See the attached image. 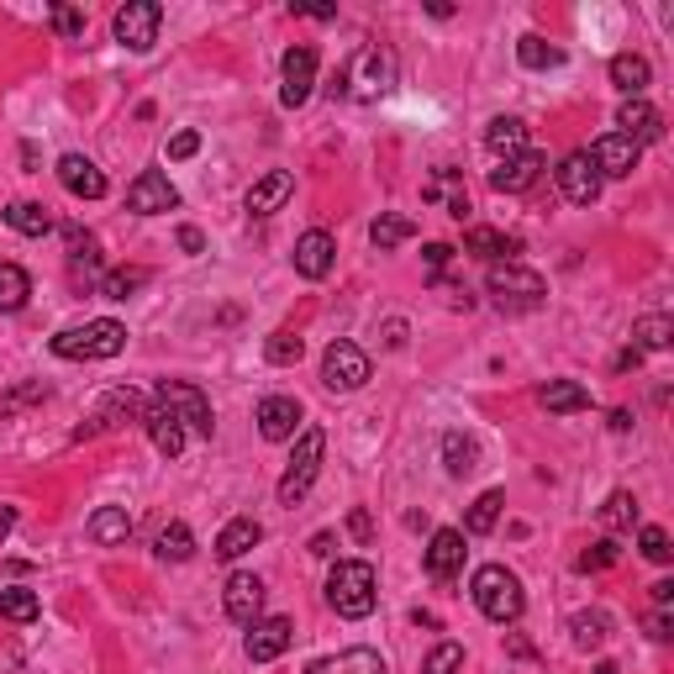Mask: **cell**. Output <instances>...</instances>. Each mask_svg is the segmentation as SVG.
<instances>
[{
    "instance_id": "1",
    "label": "cell",
    "mask_w": 674,
    "mask_h": 674,
    "mask_svg": "<svg viewBox=\"0 0 674 674\" xmlns=\"http://www.w3.org/2000/svg\"><path fill=\"white\" fill-rule=\"evenodd\" d=\"M380 601V575L369 558H338L332 575H327V606L348 622H364Z\"/></svg>"
},
{
    "instance_id": "2",
    "label": "cell",
    "mask_w": 674,
    "mask_h": 674,
    "mask_svg": "<svg viewBox=\"0 0 674 674\" xmlns=\"http://www.w3.org/2000/svg\"><path fill=\"white\" fill-rule=\"evenodd\" d=\"M470 590H474V606L490 616V622H517L522 616V606H528V595H522V580L506 569V564H480L474 569V580H470Z\"/></svg>"
},
{
    "instance_id": "3",
    "label": "cell",
    "mask_w": 674,
    "mask_h": 674,
    "mask_svg": "<svg viewBox=\"0 0 674 674\" xmlns=\"http://www.w3.org/2000/svg\"><path fill=\"white\" fill-rule=\"evenodd\" d=\"M485 291L496 300L500 311H537L543 300H548V285H543V274L528 264H490V280H485Z\"/></svg>"
},
{
    "instance_id": "4",
    "label": "cell",
    "mask_w": 674,
    "mask_h": 674,
    "mask_svg": "<svg viewBox=\"0 0 674 674\" xmlns=\"http://www.w3.org/2000/svg\"><path fill=\"white\" fill-rule=\"evenodd\" d=\"M395 85V59L385 54V48H358L348 63H343V74H338V90L353 95V100H380L385 90Z\"/></svg>"
},
{
    "instance_id": "5",
    "label": "cell",
    "mask_w": 674,
    "mask_h": 674,
    "mask_svg": "<svg viewBox=\"0 0 674 674\" xmlns=\"http://www.w3.org/2000/svg\"><path fill=\"white\" fill-rule=\"evenodd\" d=\"M322 453H327V433L322 427H306L295 438V453H291V464H285V474H280V506L306 500V490L317 485V470H322Z\"/></svg>"
},
{
    "instance_id": "6",
    "label": "cell",
    "mask_w": 674,
    "mask_h": 674,
    "mask_svg": "<svg viewBox=\"0 0 674 674\" xmlns=\"http://www.w3.org/2000/svg\"><path fill=\"white\" fill-rule=\"evenodd\" d=\"M127 348V327L100 317V322H85V327H69L54 338V353L59 358H117Z\"/></svg>"
},
{
    "instance_id": "7",
    "label": "cell",
    "mask_w": 674,
    "mask_h": 674,
    "mask_svg": "<svg viewBox=\"0 0 674 674\" xmlns=\"http://www.w3.org/2000/svg\"><path fill=\"white\" fill-rule=\"evenodd\" d=\"M153 401H158V406L169 411V416H175V422L185 427V433H196V438H211V427H216V422H211V401H205V395L196 390V385H185V380H164V385H158V395H153Z\"/></svg>"
},
{
    "instance_id": "8",
    "label": "cell",
    "mask_w": 674,
    "mask_h": 674,
    "mask_svg": "<svg viewBox=\"0 0 674 674\" xmlns=\"http://www.w3.org/2000/svg\"><path fill=\"white\" fill-rule=\"evenodd\" d=\"M158 22H164V5H158V0H127L117 16H111V32H117L121 48L147 54V48L158 43Z\"/></svg>"
},
{
    "instance_id": "9",
    "label": "cell",
    "mask_w": 674,
    "mask_h": 674,
    "mask_svg": "<svg viewBox=\"0 0 674 674\" xmlns=\"http://www.w3.org/2000/svg\"><path fill=\"white\" fill-rule=\"evenodd\" d=\"M311 90H317V48L311 43H295L291 54L280 59V100L295 111V106L311 100Z\"/></svg>"
},
{
    "instance_id": "10",
    "label": "cell",
    "mask_w": 674,
    "mask_h": 674,
    "mask_svg": "<svg viewBox=\"0 0 674 674\" xmlns=\"http://www.w3.org/2000/svg\"><path fill=\"white\" fill-rule=\"evenodd\" d=\"M369 380V353L353 348V343H332L322 353V385L327 390H338V395H348L358 385Z\"/></svg>"
},
{
    "instance_id": "11",
    "label": "cell",
    "mask_w": 674,
    "mask_h": 674,
    "mask_svg": "<svg viewBox=\"0 0 674 674\" xmlns=\"http://www.w3.org/2000/svg\"><path fill=\"white\" fill-rule=\"evenodd\" d=\"M638 158H643V147L632 143V138H622V132H606V138L590 143V164H595L601 179H627L638 169Z\"/></svg>"
},
{
    "instance_id": "12",
    "label": "cell",
    "mask_w": 674,
    "mask_h": 674,
    "mask_svg": "<svg viewBox=\"0 0 674 674\" xmlns=\"http://www.w3.org/2000/svg\"><path fill=\"white\" fill-rule=\"evenodd\" d=\"M175 205H179V190L158 169H143L127 185V211H138V216H158V211H175Z\"/></svg>"
},
{
    "instance_id": "13",
    "label": "cell",
    "mask_w": 674,
    "mask_h": 674,
    "mask_svg": "<svg viewBox=\"0 0 674 674\" xmlns=\"http://www.w3.org/2000/svg\"><path fill=\"white\" fill-rule=\"evenodd\" d=\"M554 175H558V190H564V201H575V205H595V201H601V185H606V179L595 175L590 153H569V158L558 164Z\"/></svg>"
},
{
    "instance_id": "14",
    "label": "cell",
    "mask_w": 674,
    "mask_h": 674,
    "mask_svg": "<svg viewBox=\"0 0 674 674\" xmlns=\"http://www.w3.org/2000/svg\"><path fill=\"white\" fill-rule=\"evenodd\" d=\"M147 416V401L138 395V390H111L106 401H100V411L90 416L85 427L74 433V438H95V433H106V427H121V422H143Z\"/></svg>"
},
{
    "instance_id": "15",
    "label": "cell",
    "mask_w": 674,
    "mask_h": 674,
    "mask_svg": "<svg viewBox=\"0 0 674 674\" xmlns=\"http://www.w3.org/2000/svg\"><path fill=\"white\" fill-rule=\"evenodd\" d=\"M253 422H259V438L264 442H291L295 427H300V401L295 395H264L259 411H253Z\"/></svg>"
},
{
    "instance_id": "16",
    "label": "cell",
    "mask_w": 674,
    "mask_h": 674,
    "mask_svg": "<svg viewBox=\"0 0 674 674\" xmlns=\"http://www.w3.org/2000/svg\"><path fill=\"white\" fill-rule=\"evenodd\" d=\"M291 638H295V627H291V616H259L253 627H248V659L253 664H274L285 648H291Z\"/></svg>"
},
{
    "instance_id": "17",
    "label": "cell",
    "mask_w": 674,
    "mask_h": 674,
    "mask_svg": "<svg viewBox=\"0 0 674 674\" xmlns=\"http://www.w3.org/2000/svg\"><path fill=\"white\" fill-rule=\"evenodd\" d=\"M464 532L453 528H438L433 532V543H427V575L438 580V586H448V580H459L464 575Z\"/></svg>"
},
{
    "instance_id": "18",
    "label": "cell",
    "mask_w": 674,
    "mask_h": 674,
    "mask_svg": "<svg viewBox=\"0 0 674 674\" xmlns=\"http://www.w3.org/2000/svg\"><path fill=\"white\" fill-rule=\"evenodd\" d=\"M537 175H543V153L528 147V153H511V158H500L496 169H490V190H500V196H522V190L537 185Z\"/></svg>"
},
{
    "instance_id": "19",
    "label": "cell",
    "mask_w": 674,
    "mask_h": 674,
    "mask_svg": "<svg viewBox=\"0 0 674 674\" xmlns=\"http://www.w3.org/2000/svg\"><path fill=\"white\" fill-rule=\"evenodd\" d=\"M222 606H227V616H233L237 627H253L259 612H264V580H259V575H233Z\"/></svg>"
},
{
    "instance_id": "20",
    "label": "cell",
    "mask_w": 674,
    "mask_h": 674,
    "mask_svg": "<svg viewBox=\"0 0 674 674\" xmlns=\"http://www.w3.org/2000/svg\"><path fill=\"white\" fill-rule=\"evenodd\" d=\"M59 179H63V190H69V196H80V201H100V196L111 190V185H106V175L90 164L85 153H63V158H59Z\"/></svg>"
},
{
    "instance_id": "21",
    "label": "cell",
    "mask_w": 674,
    "mask_h": 674,
    "mask_svg": "<svg viewBox=\"0 0 674 674\" xmlns=\"http://www.w3.org/2000/svg\"><path fill=\"white\" fill-rule=\"evenodd\" d=\"M332 259H338V243H332V233H322V227H311V233L295 243V269H300L306 280H327V274H332Z\"/></svg>"
},
{
    "instance_id": "22",
    "label": "cell",
    "mask_w": 674,
    "mask_h": 674,
    "mask_svg": "<svg viewBox=\"0 0 674 674\" xmlns=\"http://www.w3.org/2000/svg\"><path fill=\"white\" fill-rule=\"evenodd\" d=\"M616 127H622V138H632V143H659L664 138V117L648 106L643 95L638 100H622V111H616Z\"/></svg>"
},
{
    "instance_id": "23",
    "label": "cell",
    "mask_w": 674,
    "mask_h": 674,
    "mask_svg": "<svg viewBox=\"0 0 674 674\" xmlns=\"http://www.w3.org/2000/svg\"><path fill=\"white\" fill-rule=\"evenodd\" d=\"M295 196V175L291 169H269L264 179H253V190H248V211L253 216H274L280 205Z\"/></svg>"
},
{
    "instance_id": "24",
    "label": "cell",
    "mask_w": 674,
    "mask_h": 674,
    "mask_svg": "<svg viewBox=\"0 0 674 674\" xmlns=\"http://www.w3.org/2000/svg\"><path fill=\"white\" fill-rule=\"evenodd\" d=\"M464 253H474V259H490V264H511V253H522V237L500 233V227H470L464 233Z\"/></svg>"
},
{
    "instance_id": "25",
    "label": "cell",
    "mask_w": 674,
    "mask_h": 674,
    "mask_svg": "<svg viewBox=\"0 0 674 674\" xmlns=\"http://www.w3.org/2000/svg\"><path fill=\"white\" fill-rule=\"evenodd\" d=\"M259 537H264V528H259L253 517H233L227 528L216 532V548H211V554L222 558V564H233V558H243L248 548H259Z\"/></svg>"
},
{
    "instance_id": "26",
    "label": "cell",
    "mask_w": 674,
    "mask_h": 674,
    "mask_svg": "<svg viewBox=\"0 0 674 674\" xmlns=\"http://www.w3.org/2000/svg\"><path fill=\"white\" fill-rule=\"evenodd\" d=\"M143 427H147V438H153V448H158L164 459H179V453H185V427H179V422L158 406V401H147Z\"/></svg>"
},
{
    "instance_id": "27",
    "label": "cell",
    "mask_w": 674,
    "mask_h": 674,
    "mask_svg": "<svg viewBox=\"0 0 674 674\" xmlns=\"http://www.w3.org/2000/svg\"><path fill=\"white\" fill-rule=\"evenodd\" d=\"M85 532H90V543L117 548V543H127V537H132V517H127V506H100V511L85 522Z\"/></svg>"
},
{
    "instance_id": "28",
    "label": "cell",
    "mask_w": 674,
    "mask_h": 674,
    "mask_svg": "<svg viewBox=\"0 0 674 674\" xmlns=\"http://www.w3.org/2000/svg\"><path fill=\"white\" fill-rule=\"evenodd\" d=\"M485 147L496 158H511V153H528V121L522 117H496L485 127Z\"/></svg>"
},
{
    "instance_id": "29",
    "label": "cell",
    "mask_w": 674,
    "mask_h": 674,
    "mask_svg": "<svg viewBox=\"0 0 674 674\" xmlns=\"http://www.w3.org/2000/svg\"><path fill=\"white\" fill-rule=\"evenodd\" d=\"M306 674H390V670H385V659L375 648H348V653H338V659L311 664Z\"/></svg>"
},
{
    "instance_id": "30",
    "label": "cell",
    "mask_w": 674,
    "mask_h": 674,
    "mask_svg": "<svg viewBox=\"0 0 674 674\" xmlns=\"http://www.w3.org/2000/svg\"><path fill=\"white\" fill-rule=\"evenodd\" d=\"M427 201H442L453 222H464V216L474 211V205H470V190L459 185V175H453V169H438V175L427 179Z\"/></svg>"
},
{
    "instance_id": "31",
    "label": "cell",
    "mask_w": 674,
    "mask_h": 674,
    "mask_svg": "<svg viewBox=\"0 0 674 674\" xmlns=\"http://www.w3.org/2000/svg\"><path fill=\"white\" fill-rule=\"evenodd\" d=\"M5 227L22 237H48L54 233V216H48V205L43 201H11L5 205Z\"/></svg>"
},
{
    "instance_id": "32",
    "label": "cell",
    "mask_w": 674,
    "mask_h": 674,
    "mask_svg": "<svg viewBox=\"0 0 674 674\" xmlns=\"http://www.w3.org/2000/svg\"><path fill=\"white\" fill-rule=\"evenodd\" d=\"M648 80H653V69H648L643 54H616L612 59V85L627 95V100H638L648 90Z\"/></svg>"
},
{
    "instance_id": "33",
    "label": "cell",
    "mask_w": 674,
    "mask_h": 674,
    "mask_svg": "<svg viewBox=\"0 0 674 674\" xmlns=\"http://www.w3.org/2000/svg\"><path fill=\"white\" fill-rule=\"evenodd\" d=\"M442 464L453 480H464V474L480 470V442L464 438V433H442Z\"/></svg>"
},
{
    "instance_id": "34",
    "label": "cell",
    "mask_w": 674,
    "mask_h": 674,
    "mask_svg": "<svg viewBox=\"0 0 674 674\" xmlns=\"http://www.w3.org/2000/svg\"><path fill=\"white\" fill-rule=\"evenodd\" d=\"M537 401L554 411V416H569V411H586V406H590V390H586L580 380H548Z\"/></svg>"
},
{
    "instance_id": "35",
    "label": "cell",
    "mask_w": 674,
    "mask_h": 674,
    "mask_svg": "<svg viewBox=\"0 0 674 674\" xmlns=\"http://www.w3.org/2000/svg\"><path fill=\"white\" fill-rule=\"evenodd\" d=\"M411 237H416V222L401 216V211H385V216H375V227H369V243H375L380 253L401 248V243H411Z\"/></svg>"
},
{
    "instance_id": "36",
    "label": "cell",
    "mask_w": 674,
    "mask_h": 674,
    "mask_svg": "<svg viewBox=\"0 0 674 674\" xmlns=\"http://www.w3.org/2000/svg\"><path fill=\"white\" fill-rule=\"evenodd\" d=\"M0 616H5V622H16V627L37 622V616H43V601H37V590H27V586L0 590Z\"/></svg>"
},
{
    "instance_id": "37",
    "label": "cell",
    "mask_w": 674,
    "mask_h": 674,
    "mask_svg": "<svg viewBox=\"0 0 674 674\" xmlns=\"http://www.w3.org/2000/svg\"><path fill=\"white\" fill-rule=\"evenodd\" d=\"M632 338H638V353H664L674 343V322L664 311H648V317H638Z\"/></svg>"
},
{
    "instance_id": "38",
    "label": "cell",
    "mask_w": 674,
    "mask_h": 674,
    "mask_svg": "<svg viewBox=\"0 0 674 674\" xmlns=\"http://www.w3.org/2000/svg\"><path fill=\"white\" fill-rule=\"evenodd\" d=\"M517 63H522V69H558V63H564V48H554L548 37L528 32V37L517 43Z\"/></svg>"
},
{
    "instance_id": "39",
    "label": "cell",
    "mask_w": 674,
    "mask_h": 674,
    "mask_svg": "<svg viewBox=\"0 0 674 674\" xmlns=\"http://www.w3.org/2000/svg\"><path fill=\"white\" fill-rule=\"evenodd\" d=\"M32 295V280L22 264H0V311H22Z\"/></svg>"
},
{
    "instance_id": "40",
    "label": "cell",
    "mask_w": 674,
    "mask_h": 674,
    "mask_svg": "<svg viewBox=\"0 0 674 674\" xmlns=\"http://www.w3.org/2000/svg\"><path fill=\"white\" fill-rule=\"evenodd\" d=\"M153 548H158V558H164V564H185V558L196 554V532L185 528V522H169V528L158 532V543H153Z\"/></svg>"
},
{
    "instance_id": "41",
    "label": "cell",
    "mask_w": 674,
    "mask_h": 674,
    "mask_svg": "<svg viewBox=\"0 0 674 674\" xmlns=\"http://www.w3.org/2000/svg\"><path fill=\"white\" fill-rule=\"evenodd\" d=\"M638 517H643V511H638L632 490H616V496H606V506H601V528L606 532H627Z\"/></svg>"
},
{
    "instance_id": "42",
    "label": "cell",
    "mask_w": 674,
    "mask_h": 674,
    "mask_svg": "<svg viewBox=\"0 0 674 674\" xmlns=\"http://www.w3.org/2000/svg\"><path fill=\"white\" fill-rule=\"evenodd\" d=\"M569 632H575V648H601L612 638V616L606 612H580L569 622Z\"/></svg>"
},
{
    "instance_id": "43",
    "label": "cell",
    "mask_w": 674,
    "mask_h": 674,
    "mask_svg": "<svg viewBox=\"0 0 674 674\" xmlns=\"http://www.w3.org/2000/svg\"><path fill=\"white\" fill-rule=\"evenodd\" d=\"M500 506H506V496L500 490H485V496L474 500L470 506V517H464V528L474 532V537H485V532H496V522H500Z\"/></svg>"
},
{
    "instance_id": "44",
    "label": "cell",
    "mask_w": 674,
    "mask_h": 674,
    "mask_svg": "<svg viewBox=\"0 0 674 674\" xmlns=\"http://www.w3.org/2000/svg\"><path fill=\"white\" fill-rule=\"evenodd\" d=\"M147 285V269H111L106 280H100V295L106 300H127L132 291H143Z\"/></svg>"
},
{
    "instance_id": "45",
    "label": "cell",
    "mask_w": 674,
    "mask_h": 674,
    "mask_svg": "<svg viewBox=\"0 0 674 674\" xmlns=\"http://www.w3.org/2000/svg\"><path fill=\"white\" fill-rule=\"evenodd\" d=\"M264 353H269V364H300V353H306V343L295 338V332H269V343H264Z\"/></svg>"
},
{
    "instance_id": "46",
    "label": "cell",
    "mask_w": 674,
    "mask_h": 674,
    "mask_svg": "<svg viewBox=\"0 0 674 674\" xmlns=\"http://www.w3.org/2000/svg\"><path fill=\"white\" fill-rule=\"evenodd\" d=\"M459 670H464V648L459 643H438L422 659V674H459Z\"/></svg>"
},
{
    "instance_id": "47",
    "label": "cell",
    "mask_w": 674,
    "mask_h": 674,
    "mask_svg": "<svg viewBox=\"0 0 674 674\" xmlns=\"http://www.w3.org/2000/svg\"><path fill=\"white\" fill-rule=\"evenodd\" d=\"M616 558H622V548H616L612 537H601L595 548H586V554H580V575H601V569H612Z\"/></svg>"
},
{
    "instance_id": "48",
    "label": "cell",
    "mask_w": 674,
    "mask_h": 674,
    "mask_svg": "<svg viewBox=\"0 0 674 674\" xmlns=\"http://www.w3.org/2000/svg\"><path fill=\"white\" fill-rule=\"evenodd\" d=\"M638 548H643V558H653V564H670V558H674L670 532H664V528H643V532H638Z\"/></svg>"
},
{
    "instance_id": "49",
    "label": "cell",
    "mask_w": 674,
    "mask_h": 674,
    "mask_svg": "<svg viewBox=\"0 0 674 674\" xmlns=\"http://www.w3.org/2000/svg\"><path fill=\"white\" fill-rule=\"evenodd\" d=\"M32 401H48V385H43V380L22 385V390H11V395H5V401H0V416H11V411L32 406Z\"/></svg>"
},
{
    "instance_id": "50",
    "label": "cell",
    "mask_w": 674,
    "mask_h": 674,
    "mask_svg": "<svg viewBox=\"0 0 674 674\" xmlns=\"http://www.w3.org/2000/svg\"><path fill=\"white\" fill-rule=\"evenodd\" d=\"M54 32L59 37H85V11L80 5H54Z\"/></svg>"
},
{
    "instance_id": "51",
    "label": "cell",
    "mask_w": 674,
    "mask_h": 674,
    "mask_svg": "<svg viewBox=\"0 0 674 674\" xmlns=\"http://www.w3.org/2000/svg\"><path fill=\"white\" fill-rule=\"evenodd\" d=\"M348 532L358 537V543H369V537H375V517H369L364 506H353V511H348Z\"/></svg>"
},
{
    "instance_id": "52",
    "label": "cell",
    "mask_w": 674,
    "mask_h": 674,
    "mask_svg": "<svg viewBox=\"0 0 674 674\" xmlns=\"http://www.w3.org/2000/svg\"><path fill=\"white\" fill-rule=\"evenodd\" d=\"M196 147H201V132H175L169 138V158H196Z\"/></svg>"
},
{
    "instance_id": "53",
    "label": "cell",
    "mask_w": 674,
    "mask_h": 674,
    "mask_svg": "<svg viewBox=\"0 0 674 674\" xmlns=\"http://www.w3.org/2000/svg\"><path fill=\"white\" fill-rule=\"evenodd\" d=\"M422 259H427V269H433V274H442V264L453 259V248H448V243H427V248H422Z\"/></svg>"
},
{
    "instance_id": "54",
    "label": "cell",
    "mask_w": 674,
    "mask_h": 674,
    "mask_svg": "<svg viewBox=\"0 0 674 674\" xmlns=\"http://www.w3.org/2000/svg\"><path fill=\"white\" fill-rule=\"evenodd\" d=\"M179 248H185V253H201V248H205L201 227H179Z\"/></svg>"
},
{
    "instance_id": "55",
    "label": "cell",
    "mask_w": 674,
    "mask_h": 674,
    "mask_svg": "<svg viewBox=\"0 0 674 674\" xmlns=\"http://www.w3.org/2000/svg\"><path fill=\"white\" fill-rule=\"evenodd\" d=\"M670 601H674V580H659V586H653V606L670 612Z\"/></svg>"
},
{
    "instance_id": "56",
    "label": "cell",
    "mask_w": 674,
    "mask_h": 674,
    "mask_svg": "<svg viewBox=\"0 0 674 674\" xmlns=\"http://www.w3.org/2000/svg\"><path fill=\"white\" fill-rule=\"evenodd\" d=\"M11 528H16V506H0V548H5Z\"/></svg>"
},
{
    "instance_id": "57",
    "label": "cell",
    "mask_w": 674,
    "mask_h": 674,
    "mask_svg": "<svg viewBox=\"0 0 674 674\" xmlns=\"http://www.w3.org/2000/svg\"><path fill=\"white\" fill-rule=\"evenodd\" d=\"M670 627H674V622H670V612H659V616H653V638H659V643H670V638H674Z\"/></svg>"
},
{
    "instance_id": "58",
    "label": "cell",
    "mask_w": 674,
    "mask_h": 674,
    "mask_svg": "<svg viewBox=\"0 0 674 674\" xmlns=\"http://www.w3.org/2000/svg\"><path fill=\"white\" fill-rule=\"evenodd\" d=\"M385 343H390V348H401V343H406V322H390V327H385Z\"/></svg>"
},
{
    "instance_id": "59",
    "label": "cell",
    "mask_w": 674,
    "mask_h": 674,
    "mask_svg": "<svg viewBox=\"0 0 674 674\" xmlns=\"http://www.w3.org/2000/svg\"><path fill=\"white\" fill-rule=\"evenodd\" d=\"M311 554H332V532H317V537H311Z\"/></svg>"
}]
</instances>
